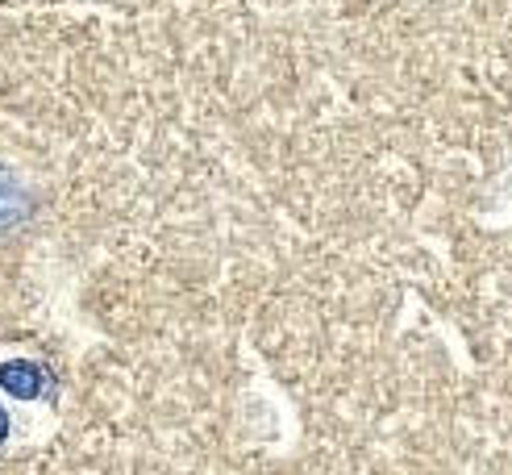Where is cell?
<instances>
[{
    "label": "cell",
    "instance_id": "obj_1",
    "mask_svg": "<svg viewBox=\"0 0 512 475\" xmlns=\"http://www.w3.org/2000/svg\"><path fill=\"white\" fill-rule=\"evenodd\" d=\"M0 388L17 400H38L46 388V371L34 359H9L0 363Z\"/></svg>",
    "mask_w": 512,
    "mask_h": 475
},
{
    "label": "cell",
    "instance_id": "obj_2",
    "mask_svg": "<svg viewBox=\"0 0 512 475\" xmlns=\"http://www.w3.org/2000/svg\"><path fill=\"white\" fill-rule=\"evenodd\" d=\"M30 205H34L30 192H25L17 175L5 163H0V234L13 230V225H21L25 217H30Z\"/></svg>",
    "mask_w": 512,
    "mask_h": 475
},
{
    "label": "cell",
    "instance_id": "obj_3",
    "mask_svg": "<svg viewBox=\"0 0 512 475\" xmlns=\"http://www.w3.org/2000/svg\"><path fill=\"white\" fill-rule=\"evenodd\" d=\"M5 438H9V417H5V409H0V446H5Z\"/></svg>",
    "mask_w": 512,
    "mask_h": 475
}]
</instances>
